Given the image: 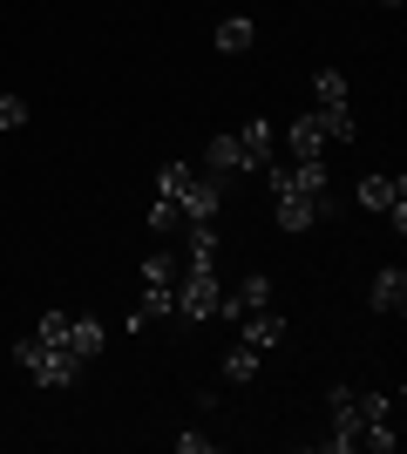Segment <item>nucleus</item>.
I'll use <instances>...</instances> for the list:
<instances>
[{"mask_svg": "<svg viewBox=\"0 0 407 454\" xmlns=\"http://www.w3.org/2000/svg\"><path fill=\"white\" fill-rule=\"evenodd\" d=\"M258 366H265V353H258V346H245V340H231V353H224V380H231V387H245V380H258Z\"/></svg>", "mask_w": 407, "mask_h": 454, "instance_id": "obj_18", "label": "nucleus"}, {"mask_svg": "<svg viewBox=\"0 0 407 454\" xmlns=\"http://www.w3.org/2000/svg\"><path fill=\"white\" fill-rule=\"evenodd\" d=\"M156 319H176V285H143V299H136V312L122 319V333H150Z\"/></svg>", "mask_w": 407, "mask_h": 454, "instance_id": "obj_7", "label": "nucleus"}, {"mask_svg": "<svg viewBox=\"0 0 407 454\" xmlns=\"http://www.w3.org/2000/svg\"><path fill=\"white\" fill-rule=\"evenodd\" d=\"M176 448H184V454H211L217 441H211V434H176Z\"/></svg>", "mask_w": 407, "mask_h": 454, "instance_id": "obj_23", "label": "nucleus"}, {"mask_svg": "<svg viewBox=\"0 0 407 454\" xmlns=\"http://www.w3.org/2000/svg\"><path fill=\"white\" fill-rule=\"evenodd\" d=\"M27 122V102L20 95H0V129H20Z\"/></svg>", "mask_w": 407, "mask_h": 454, "instance_id": "obj_22", "label": "nucleus"}, {"mask_svg": "<svg viewBox=\"0 0 407 454\" xmlns=\"http://www.w3.org/2000/svg\"><path fill=\"white\" fill-rule=\"evenodd\" d=\"M211 41H217V55H245V48H258V20L252 14H224Z\"/></svg>", "mask_w": 407, "mask_h": 454, "instance_id": "obj_15", "label": "nucleus"}, {"mask_svg": "<svg viewBox=\"0 0 407 454\" xmlns=\"http://www.w3.org/2000/svg\"><path fill=\"white\" fill-rule=\"evenodd\" d=\"M14 366L35 380V387H75V380H82V360H75V353H68V346L35 340V333H27V340H14Z\"/></svg>", "mask_w": 407, "mask_h": 454, "instance_id": "obj_2", "label": "nucleus"}, {"mask_svg": "<svg viewBox=\"0 0 407 454\" xmlns=\"http://www.w3.org/2000/svg\"><path fill=\"white\" fill-rule=\"evenodd\" d=\"M286 156H299V163H319L326 156V129H319V115H292L286 122Z\"/></svg>", "mask_w": 407, "mask_h": 454, "instance_id": "obj_8", "label": "nucleus"}, {"mask_svg": "<svg viewBox=\"0 0 407 454\" xmlns=\"http://www.w3.org/2000/svg\"><path fill=\"white\" fill-rule=\"evenodd\" d=\"M312 115H319L326 143H353V136H360V129H353V109H312Z\"/></svg>", "mask_w": 407, "mask_h": 454, "instance_id": "obj_20", "label": "nucleus"}, {"mask_svg": "<svg viewBox=\"0 0 407 454\" xmlns=\"http://www.w3.org/2000/svg\"><path fill=\"white\" fill-rule=\"evenodd\" d=\"M143 224H150V231H156V238H170V231H176V224H184V210H176V204H170V197H156V204H150V217H143Z\"/></svg>", "mask_w": 407, "mask_h": 454, "instance_id": "obj_21", "label": "nucleus"}, {"mask_svg": "<svg viewBox=\"0 0 407 454\" xmlns=\"http://www.w3.org/2000/svg\"><path fill=\"white\" fill-rule=\"evenodd\" d=\"M102 346H109V325H102L96 312H75V319H68V353H75V360L89 366V360L102 353Z\"/></svg>", "mask_w": 407, "mask_h": 454, "instance_id": "obj_12", "label": "nucleus"}, {"mask_svg": "<svg viewBox=\"0 0 407 454\" xmlns=\"http://www.w3.org/2000/svg\"><path fill=\"white\" fill-rule=\"evenodd\" d=\"M271 204H278V231H312L333 197H271Z\"/></svg>", "mask_w": 407, "mask_h": 454, "instance_id": "obj_13", "label": "nucleus"}, {"mask_svg": "<svg viewBox=\"0 0 407 454\" xmlns=\"http://www.w3.org/2000/svg\"><path fill=\"white\" fill-rule=\"evenodd\" d=\"M360 204L367 210H401L407 204V176H380V170L360 176Z\"/></svg>", "mask_w": 407, "mask_h": 454, "instance_id": "obj_14", "label": "nucleus"}, {"mask_svg": "<svg viewBox=\"0 0 407 454\" xmlns=\"http://www.w3.org/2000/svg\"><path fill=\"white\" fill-rule=\"evenodd\" d=\"M380 7H401V0H380Z\"/></svg>", "mask_w": 407, "mask_h": 454, "instance_id": "obj_24", "label": "nucleus"}, {"mask_svg": "<svg viewBox=\"0 0 407 454\" xmlns=\"http://www.w3.org/2000/svg\"><path fill=\"white\" fill-rule=\"evenodd\" d=\"M347 102H353V89H347L340 68H319V75H312V109H347Z\"/></svg>", "mask_w": 407, "mask_h": 454, "instance_id": "obj_17", "label": "nucleus"}, {"mask_svg": "<svg viewBox=\"0 0 407 454\" xmlns=\"http://www.w3.org/2000/svg\"><path fill=\"white\" fill-rule=\"evenodd\" d=\"M258 312H271V278H265V271H245L238 285H224V299H217V319L245 325V319H258Z\"/></svg>", "mask_w": 407, "mask_h": 454, "instance_id": "obj_5", "label": "nucleus"}, {"mask_svg": "<svg viewBox=\"0 0 407 454\" xmlns=\"http://www.w3.org/2000/svg\"><path fill=\"white\" fill-rule=\"evenodd\" d=\"M367 305H373V312H387V319H401V312H407V271H401V265L373 271V285H367Z\"/></svg>", "mask_w": 407, "mask_h": 454, "instance_id": "obj_10", "label": "nucleus"}, {"mask_svg": "<svg viewBox=\"0 0 407 454\" xmlns=\"http://www.w3.org/2000/svg\"><path fill=\"white\" fill-rule=\"evenodd\" d=\"M238 156H245V170H265L271 156H278V129H271L265 115H252V122L238 129Z\"/></svg>", "mask_w": 407, "mask_h": 454, "instance_id": "obj_9", "label": "nucleus"}, {"mask_svg": "<svg viewBox=\"0 0 407 454\" xmlns=\"http://www.w3.org/2000/svg\"><path fill=\"white\" fill-rule=\"evenodd\" d=\"M184 265L217 271V217H197V224H184Z\"/></svg>", "mask_w": 407, "mask_h": 454, "instance_id": "obj_11", "label": "nucleus"}, {"mask_svg": "<svg viewBox=\"0 0 407 454\" xmlns=\"http://www.w3.org/2000/svg\"><path fill=\"white\" fill-rule=\"evenodd\" d=\"M217 299H224V278H217V271L176 265V319H184V325L217 319Z\"/></svg>", "mask_w": 407, "mask_h": 454, "instance_id": "obj_3", "label": "nucleus"}, {"mask_svg": "<svg viewBox=\"0 0 407 454\" xmlns=\"http://www.w3.org/2000/svg\"><path fill=\"white\" fill-rule=\"evenodd\" d=\"M156 197H170V204L184 210V224H197V217H217L224 176L197 170V163H163V170H156Z\"/></svg>", "mask_w": 407, "mask_h": 454, "instance_id": "obj_1", "label": "nucleus"}, {"mask_svg": "<svg viewBox=\"0 0 407 454\" xmlns=\"http://www.w3.org/2000/svg\"><path fill=\"white\" fill-rule=\"evenodd\" d=\"M204 170H211V176H238V170H245V156H238V136H211V150H204Z\"/></svg>", "mask_w": 407, "mask_h": 454, "instance_id": "obj_19", "label": "nucleus"}, {"mask_svg": "<svg viewBox=\"0 0 407 454\" xmlns=\"http://www.w3.org/2000/svg\"><path fill=\"white\" fill-rule=\"evenodd\" d=\"M238 340L258 346V353H271V346H286V319H278V312H258V319L238 325Z\"/></svg>", "mask_w": 407, "mask_h": 454, "instance_id": "obj_16", "label": "nucleus"}, {"mask_svg": "<svg viewBox=\"0 0 407 454\" xmlns=\"http://www.w3.org/2000/svg\"><path fill=\"white\" fill-rule=\"evenodd\" d=\"M326 414H333L326 454H353V448H360V427H367V414H360V387H333Z\"/></svg>", "mask_w": 407, "mask_h": 454, "instance_id": "obj_6", "label": "nucleus"}, {"mask_svg": "<svg viewBox=\"0 0 407 454\" xmlns=\"http://www.w3.org/2000/svg\"><path fill=\"white\" fill-rule=\"evenodd\" d=\"M265 184H271V197H333L326 163H299V156H271Z\"/></svg>", "mask_w": 407, "mask_h": 454, "instance_id": "obj_4", "label": "nucleus"}]
</instances>
